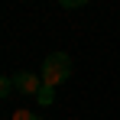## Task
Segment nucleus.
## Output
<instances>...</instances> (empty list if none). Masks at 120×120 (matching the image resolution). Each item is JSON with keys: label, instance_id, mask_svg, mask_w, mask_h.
<instances>
[{"label": "nucleus", "instance_id": "obj_1", "mask_svg": "<svg viewBox=\"0 0 120 120\" xmlns=\"http://www.w3.org/2000/svg\"><path fill=\"white\" fill-rule=\"evenodd\" d=\"M71 78V55L68 52H52L49 59L42 62V84L59 88Z\"/></svg>", "mask_w": 120, "mask_h": 120}, {"label": "nucleus", "instance_id": "obj_2", "mask_svg": "<svg viewBox=\"0 0 120 120\" xmlns=\"http://www.w3.org/2000/svg\"><path fill=\"white\" fill-rule=\"evenodd\" d=\"M13 88L16 91H23V94H39V88H42V78L39 75H33V71H20V75H13Z\"/></svg>", "mask_w": 120, "mask_h": 120}, {"label": "nucleus", "instance_id": "obj_3", "mask_svg": "<svg viewBox=\"0 0 120 120\" xmlns=\"http://www.w3.org/2000/svg\"><path fill=\"white\" fill-rule=\"evenodd\" d=\"M36 101H39L42 107H49V104L55 101V88H52V84H42V88H39V94H36Z\"/></svg>", "mask_w": 120, "mask_h": 120}, {"label": "nucleus", "instance_id": "obj_4", "mask_svg": "<svg viewBox=\"0 0 120 120\" xmlns=\"http://www.w3.org/2000/svg\"><path fill=\"white\" fill-rule=\"evenodd\" d=\"M10 91H13V78H3L0 75V98H7Z\"/></svg>", "mask_w": 120, "mask_h": 120}, {"label": "nucleus", "instance_id": "obj_5", "mask_svg": "<svg viewBox=\"0 0 120 120\" xmlns=\"http://www.w3.org/2000/svg\"><path fill=\"white\" fill-rule=\"evenodd\" d=\"M10 120H39V117H36L33 110H13V117H10Z\"/></svg>", "mask_w": 120, "mask_h": 120}, {"label": "nucleus", "instance_id": "obj_6", "mask_svg": "<svg viewBox=\"0 0 120 120\" xmlns=\"http://www.w3.org/2000/svg\"><path fill=\"white\" fill-rule=\"evenodd\" d=\"M59 3L65 7V10H78V7H84L88 0H59Z\"/></svg>", "mask_w": 120, "mask_h": 120}]
</instances>
